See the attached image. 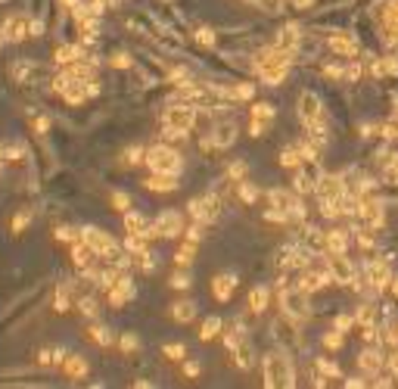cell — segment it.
Here are the masks:
<instances>
[{
  "label": "cell",
  "instance_id": "obj_56",
  "mask_svg": "<svg viewBox=\"0 0 398 389\" xmlns=\"http://www.w3.org/2000/svg\"><path fill=\"white\" fill-rule=\"evenodd\" d=\"M290 3H292V7H296V10H308L311 3H314V0H290Z\"/></svg>",
  "mask_w": 398,
  "mask_h": 389
},
{
  "label": "cell",
  "instance_id": "obj_22",
  "mask_svg": "<svg viewBox=\"0 0 398 389\" xmlns=\"http://www.w3.org/2000/svg\"><path fill=\"white\" fill-rule=\"evenodd\" d=\"M143 187L153 190V193H171V190H178V178L174 175H159V171H153V175L143 181Z\"/></svg>",
  "mask_w": 398,
  "mask_h": 389
},
{
  "label": "cell",
  "instance_id": "obj_29",
  "mask_svg": "<svg viewBox=\"0 0 398 389\" xmlns=\"http://www.w3.org/2000/svg\"><path fill=\"white\" fill-rule=\"evenodd\" d=\"M75 305H78V314H84L87 321H97V318H100V312H103L100 299H97V296H91V293L78 296V299H75Z\"/></svg>",
  "mask_w": 398,
  "mask_h": 389
},
{
  "label": "cell",
  "instance_id": "obj_1",
  "mask_svg": "<svg viewBox=\"0 0 398 389\" xmlns=\"http://www.w3.org/2000/svg\"><path fill=\"white\" fill-rule=\"evenodd\" d=\"M265 386H296V368L286 352L265 355Z\"/></svg>",
  "mask_w": 398,
  "mask_h": 389
},
{
  "label": "cell",
  "instance_id": "obj_41",
  "mask_svg": "<svg viewBox=\"0 0 398 389\" xmlns=\"http://www.w3.org/2000/svg\"><path fill=\"white\" fill-rule=\"evenodd\" d=\"M373 321H377V305H373V302H364V305L358 308V324H373Z\"/></svg>",
  "mask_w": 398,
  "mask_h": 389
},
{
  "label": "cell",
  "instance_id": "obj_11",
  "mask_svg": "<svg viewBox=\"0 0 398 389\" xmlns=\"http://www.w3.org/2000/svg\"><path fill=\"white\" fill-rule=\"evenodd\" d=\"M249 119H252L249 122V134H252V137H261V134L267 131V125L277 119V109H274L271 103L261 100V103H255V106L249 109Z\"/></svg>",
  "mask_w": 398,
  "mask_h": 389
},
{
  "label": "cell",
  "instance_id": "obj_26",
  "mask_svg": "<svg viewBox=\"0 0 398 389\" xmlns=\"http://www.w3.org/2000/svg\"><path fill=\"white\" fill-rule=\"evenodd\" d=\"M66 355H68L66 345H53V349L37 352V364H41V368H50V370H53V368H62Z\"/></svg>",
  "mask_w": 398,
  "mask_h": 389
},
{
  "label": "cell",
  "instance_id": "obj_25",
  "mask_svg": "<svg viewBox=\"0 0 398 389\" xmlns=\"http://www.w3.org/2000/svg\"><path fill=\"white\" fill-rule=\"evenodd\" d=\"M358 364H361V370H364V374H379V370H383V364H386V358H383V352H379V349H364L358 355Z\"/></svg>",
  "mask_w": 398,
  "mask_h": 389
},
{
  "label": "cell",
  "instance_id": "obj_37",
  "mask_svg": "<svg viewBox=\"0 0 398 389\" xmlns=\"http://www.w3.org/2000/svg\"><path fill=\"white\" fill-rule=\"evenodd\" d=\"M124 162H128V165H143V162H146V146L131 144L128 150H124Z\"/></svg>",
  "mask_w": 398,
  "mask_h": 389
},
{
  "label": "cell",
  "instance_id": "obj_4",
  "mask_svg": "<svg viewBox=\"0 0 398 389\" xmlns=\"http://www.w3.org/2000/svg\"><path fill=\"white\" fill-rule=\"evenodd\" d=\"M290 63H292V53L280 50L277 44L261 47V50H255V57H252V69L258 72V75H267V72H277V69H290Z\"/></svg>",
  "mask_w": 398,
  "mask_h": 389
},
{
  "label": "cell",
  "instance_id": "obj_20",
  "mask_svg": "<svg viewBox=\"0 0 398 389\" xmlns=\"http://www.w3.org/2000/svg\"><path fill=\"white\" fill-rule=\"evenodd\" d=\"M87 336H91V343L103 345V349H109V345L115 343V333H112V327L106 324V321H100V318L87 324Z\"/></svg>",
  "mask_w": 398,
  "mask_h": 389
},
{
  "label": "cell",
  "instance_id": "obj_2",
  "mask_svg": "<svg viewBox=\"0 0 398 389\" xmlns=\"http://www.w3.org/2000/svg\"><path fill=\"white\" fill-rule=\"evenodd\" d=\"M146 165L149 171H159V175H174L178 178L184 171V159L174 146L168 144H155V146H146Z\"/></svg>",
  "mask_w": 398,
  "mask_h": 389
},
{
  "label": "cell",
  "instance_id": "obj_23",
  "mask_svg": "<svg viewBox=\"0 0 398 389\" xmlns=\"http://www.w3.org/2000/svg\"><path fill=\"white\" fill-rule=\"evenodd\" d=\"M75 287H78V283L75 281H62L59 287H56V296H53V312H68V308L75 305L72 302V293H75Z\"/></svg>",
  "mask_w": 398,
  "mask_h": 389
},
{
  "label": "cell",
  "instance_id": "obj_3",
  "mask_svg": "<svg viewBox=\"0 0 398 389\" xmlns=\"http://www.w3.org/2000/svg\"><path fill=\"white\" fill-rule=\"evenodd\" d=\"M221 209H224L221 193H218V190H209L205 196H196V200H190L187 212H190V218L199 221V225H211V221H218Z\"/></svg>",
  "mask_w": 398,
  "mask_h": 389
},
{
  "label": "cell",
  "instance_id": "obj_60",
  "mask_svg": "<svg viewBox=\"0 0 398 389\" xmlns=\"http://www.w3.org/2000/svg\"><path fill=\"white\" fill-rule=\"evenodd\" d=\"M0 169H3V150H0Z\"/></svg>",
  "mask_w": 398,
  "mask_h": 389
},
{
  "label": "cell",
  "instance_id": "obj_38",
  "mask_svg": "<svg viewBox=\"0 0 398 389\" xmlns=\"http://www.w3.org/2000/svg\"><path fill=\"white\" fill-rule=\"evenodd\" d=\"M53 237L59 240V243H68V246H72V243H78V240H81V231H75V227H68V225H59V227L53 231Z\"/></svg>",
  "mask_w": 398,
  "mask_h": 389
},
{
  "label": "cell",
  "instance_id": "obj_9",
  "mask_svg": "<svg viewBox=\"0 0 398 389\" xmlns=\"http://www.w3.org/2000/svg\"><path fill=\"white\" fill-rule=\"evenodd\" d=\"M153 225H155V231H159V237H165V240L184 237V231H187L184 215L174 212V209H165V212H159V218H155Z\"/></svg>",
  "mask_w": 398,
  "mask_h": 389
},
{
  "label": "cell",
  "instance_id": "obj_48",
  "mask_svg": "<svg viewBox=\"0 0 398 389\" xmlns=\"http://www.w3.org/2000/svg\"><path fill=\"white\" fill-rule=\"evenodd\" d=\"M286 72H290V69L267 72V75H261V82H265V84H271V88H274V84H283V82H286Z\"/></svg>",
  "mask_w": 398,
  "mask_h": 389
},
{
  "label": "cell",
  "instance_id": "obj_51",
  "mask_svg": "<svg viewBox=\"0 0 398 389\" xmlns=\"http://www.w3.org/2000/svg\"><path fill=\"white\" fill-rule=\"evenodd\" d=\"M184 237H187V243H199V240H202V231H199V221H196V225L187 227Z\"/></svg>",
  "mask_w": 398,
  "mask_h": 389
},
{
  "label": "cell",
  "instance_id": "obj_12",
  "mask_svg": "<svg viewBox=\"0 0 398 389\" xmlns=\"http://www.w3.org/2000/svg\"><path fill=\"white\" fill-rule=\"evenodd\" d=\"M81 243H87L97 256H103V252H109L112 246H118V240H112L109 234L103 231V227H93V225H84L81 227Z\"/></svg>",
  "mask_w": 398,
  "mask_h": 389
},
{
  "label": "cell",
  "instance_id": "obj_39",
  "mask_svg": "<svg viewBox=\"0 0 398 389\" xmlns=\"http://www.w3.org/2000/svg\"><path fill=\"white\" fill-rule=\"evenodd\" d=\"M168 283H171V290H190L193 277H190V271H187V268H178V271L171 274V281H168Z\"/></svg>",
  "mask_w": 398,
  "mask_h": 389
},
{
  "label": "cell",
  "instance_id": "obj_46",
  "mask_svg": "<svg viewBox=\"0 0 398 389\" xmlns=\"http://www.w3.org/2000/svg\"><path fill=\"white\" fill-rule=\"evenodd\" d=\"M196 41H199V44H202V47H209V50H211V47H215V32H211V28H196Z\"/></svg>",
  "mask_w": 398,
  "mask_h": 389
},
{
  "label": "cell",
  "instance_id": "obj_7",
  "mask_svg": "<svg viewBox=\"0 0 398 389\" xmlns=\"http://www.w3.org/2000/svg\"><path fill=\"white\" fill-rule=\"evenodd\" d=\"M165 125L178 128V131H190L196 125V106L190 103H180V100H171L165 109Z\"/></svg>",
  "mask_w": 398,
  "mask_h": 389
},
{
  "label": "cell",
  "instance_id": "obj_57",
  "mask_svg": "<svg viewBox=\"0 0 398 389\" xmlns=\"http://www.w3.org/2000/svg\"><path fill=\"white\" fill-rule=\"evenodd\" d=\"M389 290H392V296H398V277H392V281H389Z\"/></svg>",
  "mask_w": 398,
  "mask_h": 389
},
{
  "label": "cell",
  "instance_id": "obj_36",
  "mask_svg": "<svg viewBox=\"0 0 398 389\" xmlns=\"http://www.w3.org/2000/svg\"><path fill=\"white\" fill-rule=\"evenodd\" d=\"M246 171H249V165L243 162V159H236V162L227 165V171H224V181H236V184H240L243 178H246Z\"/></svg>",
  "mask_w": 398,
  "mask_h": 389
},
{
  "label": "cell",
  "instance_id": "obj_14",
  "mask_svg": "<svg viewBox=\"0 0 398 389\" xmlns=\"http://www.w3.org/2000/svg\"><path fill=\"white\" fill-rule=\"evenodd\" d=\"M364 277L373 283L377 290H383V287H389V281H392V268H389V262L386 258H367L364 262Z\"/></svg>",
  "mask_w": 398,
  "mask_h": 389
},
{
  "label": "cell",
  "instance_id": "obj_19",
  "mask_svg": "<svg viewBox=\"0 0 398 389\" xmlns=\"http://www.w3.org/2000/svg\"><path fill=\"white\" fill-rule=\"evenodd\" d=\"M87 358L81 355V352H68L66 361H62V374L68 377V380H84L87 377Z\"/></svg>",
  "mask_w": 398,
  "mask_h": 389
},
{
  "label": "cell",
  "instance_id": "obj_35",
  "mask_svg": "<svg viewBox=\"0 0 398 389\" xmlns=\"http://www.w3.org/2000/svg\"><path fill=\"white\" fill-rule=\"evenodd\" d=\"M193 258H196V243H184L174 252V265H178V268H190Z\"/></svg>",
  "mask_w": 398,
  "mask_h": 389
},
{
  "label": "cell",
  "instance_id": "obj_52",
  "mask_svg": "<svg viewBox=\"0 0 398 389\" xmlns=\"http://www.w3.org/2000/svg\"><path fill=\"white\" fill-rule=\"evenodd\" d=\"M28 35H31V38H41V35H44V22L41 19H28Z\"/></svg>",
  "mask_w": 398,
  "mask_h": 389
},
{
  "label": "cell",
  "instance_id": "obj_13",
  "mask_svg": "<svg viewBox=\"0 0 398 389\" xmlns=\"http://www.w3.org/2000/svg\"><path fill=\"white\" fill-rule=\"evenodd\" d=\"M327 47H330V53H336V57H348V59H354V57H358V50H361L358 38H354L352 32H336V35H330V38H327Z\"/></svg>",
  "mask_w": 398,
  "mask_h": 389
},
{
  "label": "cell",
  "instance_id": "obj_44",
  "mask_svg": "<svg viewBox=\"0 0 398 389\" xmlns=\"http://www.w3.org/2000/svg\"><path fill=\"white\" fill-rule=\"evenodd\" d=\"M134 262L140 265V271H146V274H153V271H155V258H153V252H149V249L140 252V256H137Z\"/></svg>",
  "mask_w": 398,
  "mask_h": 389
},
{
  "label": "cell",
  "instance_id": "obj_31",
  "mask_svg": "<svg viewBox=\"0 0 398 389\" xmlns=\"http://www.w3.org/2000/svg\"><path fill=\"white\" fill-rule=\"evenodd\" d=\"M221 330H224V318L209 314V318L202 321V327H199V339H202V343H209V339H215Z\"/></svg>",
  "mask_w": 398,
  "mask_h": 389
},
{
  "label": "cell",
  "instance_id": "obj_43",
  "mask_svg": "<svg viewBox=\"0 0 398 389\" xmlns=\"http://www.w3.org/2000/svg\"><path fill=\"white\" fill-rule=\"evenodd\" d=\"M28 225H31V212L22 209V212H16V218H12V234H22Z\"/></svg>",
  "mask_w": 398,
  "mask_h": 389
},
{
  "label": "cell",
  "instance_id": "obj_5",
  "mask_svg": "<svg viewBox=\"0 0 398 389\" xmlns=\"http://www.w3.org/2000/svg\"><path fill=\"white\" fill-rule=\"evenodd\" d=\"M308 296L311 293H305L302 287H286L283 293H280V308H283V314L286 318H292V321H305L311 314V302H308Z\"/></svg>",
  "mask_w": 398,
  "mask_h": 389
},
{
  "label": "cell",
  "instance_id": "obj_6",
  "mask_svg": "<svg viewBox=\"0 0 398 389\" xmlns=\"http://www.w3.org/2000/svg\"><path fill=\"white\" fill-rule=\"evenodd\" d=\"M296 113L298 119H302L305 128L317 125V122H323V106H321V97L314 94V91H302L296 100Z\"/></svg>",
  "mask_w": 398,
  "mask_h": 389
},
{
  "label": "cell",
  "instance_id": "obj_28",
  "mask_svg": "<svg viewBox=\"0 0 398 389\" xmlns=\"http://www.w3.org/2000/svg\"><path fill=\"white\" fill-rule=\"evenodd\" d=\"M196 312H199V305L193 299H180V302H174L168 314H171L174 321H180V324H190V321L196 318Z\"/></svg>",
  "mask_w": 398,
  "mask_h": 389
},
{
  "label": "cell",
  "instance_id": "obj_47",
  "mask_svg": "<svg viewBox=\"0 0 398 389\" xmlns=\"http://www.w3.org/2000/svg\"><path fill=\"white\" fill-rule=\"evenodd\" d=\"M354 321H358V318H352V314H336L333 327H336V330H342V333H348L354 327Z\"/></svg>",
  "mask_w": 398,
  "mask_h": 389
},
{
  "label": "cell",
  "instance_id": "obj_15",
  "mask_svg": "<svg viewBox=\"0 0 398 389\" xmlns=\"http://www.w3.org/2000/svg\"><path fill=\"white\" fill-rule=\"evenodd\" d=\"M3 35H6V44H19V41H25V35H28V16L10 13L3 19Z\"/></svg>",
  "mask_w": 398,
  "mask_h": 389
},
{
  "label": "cell",
  "instance_id": "obj_40",
  "mask_svg": "<svg viewBox=\"0 0 398 389\" xmlns=\"http://www.w3.org/2000/svg\"><path fill=\"white\" fill-rule=\"evenodd\" d=\"M109 202H112L115 212H128V209H131V193H124V190H112Z\"/></svg>",
  "mask_w": 398,
  "mask_h": 389
},
{
  "label": "cell",
  "instance_id": "obj_54",
  "mask_svg": "<svg viewBox=\"0 0 398 389\" xmlns=\"http://www.w3.org/2000/svg\"><path fill=\"white\" fill-rule=\"evenodd\" d=\"M35 131H37V134H47V131H50V119H47V115L35 119Z\"/></svg>",
  "mask_w": 398,
  "mask_h": 389
},
{
  "label": "cell",
  "instance_id": "obj_21",
  "mask_svg": "<svg viewBox=\"0 0 398 389\" xmlns=\"http://www.w3.org/2000/svg\"><path fill=\"white\" fill-rule=\"evenodd\" d=\"M234 287H236V274H215V281H211V296H215L218 302H230V296H234Z\"/></svg>",
  "mask_w": 398,
  "mask_h": 389
},
{
  "label": "cell",
  "instance_id": "obj_16",
  "mask_svg": "<svg viewBox=\"0 0 398 389\" xmlns=\"http://www.w3.org/2000/svg\"><path fill=\"white\" fill-rule=\"evenodd\" d=\"M358 218L364 221V225L379 227V225H383V218H386V206H383L379 200H370V196H361V212H358Z\"/></svg>",
  "mask_w": 398,
  "mask_h": 389
},
{
  "label": "cell",
  "instance_id": "obj_30",
  "mask_svg": "<svg viewBox=\"0 0 398 389\" xmlns=\"http://www.w3.org/2000/svg\"><path fill=\"white\" fill-rule=\"evenodd\" d=\"M230 352H234V361L240 370H249L252 368V345H249V339H240V343L230 345Z\"/></svg>",
  "mask_w": 398,
  "mask_h": 389
},
{
  "label": "cell",
  "instance_id": "obj_32",
  "mask_svg": "<svg viewBox=\"0 0 398 389\" xmlns=\"http://www.w3.org/2000/svg\"><path fill=\"white\" fill-rule=\"evenodd\" d=\"M302 162H305V156H302V150H298V144L283 146V153H280V165H283V169H292V171H296Z\"/></svg>",
  "mask_w": 398,
  "mask_h": 389
},
{
  "label": "cell",
  "instance_id": "obj_50",
  "mask_svg": "<svg viewBox=\"0 0 398 389\" xmlns=\"http://www.w3.org/2000/svg\"><path fill=\"white\" fill-rule=\"evenodd\" d=\"M109 66H115V69H131V57L128 53H112Z\"/></svg>",
  "mask_w": 398,
  "mask_h": 389
},
{
  "label": "cell",
  "instance_id": "obj_24",
  "mask_svg": "<svg viewBox=\"0 0 398 389\" xmlns=\"http://www.w3.org/2000/svg\"><path fill=\"white\" fill-rule=\"evenodd\" d=\"M267 302H271V290L265 287V283H258V287H252L249 290V296H246V305H249V312H255V314H261L267 308Z\"/></svg>",
  "mask_w": 398,
  "mask_h": 389
},
{
  "label": "cell",
  "instance_id": "obj_61",
  "mask_svg": "<svg viewBox=\"0 0 398 389\" xmlns=\"http://www.w3.org/2000/svg\"><path fill=\"white\" fill-rule=\"evenodd\" d=\"M395 115H398V97H395Z\"/></svg>",
  "mask_w": 398,
  "mask_h": 389
},
{
  "label": "cell",
  "instance_id": "obj_34",
  "mask_svg": "<svg viewBox=\"0 0 398 389\" xmlns=\"http://www.w3.org/2000/svg\"><path fill=\"white\" fill-rule=\"evenodd\" d=\"M118 349H122L124 355H137V352H140V336L131 333V330H124L122 336H118Z\"/></svg>",
  "mask_w": 398,
  "mask_h": 389
},
{
  "label": "cell",
  "instance_id": "obj_27",
  "mask_svg": "<svg viewBox=\"0 0 398 389\" xmlns=\"http://www.w3.org/2000/svg\"><path fill=\"white\" fill-rule=\"evenodd\" d=\"M87 57V50L81 44H59L56 47V63L59 66H72V63H78V59H84Z\"/></svg>",
  "mask_w": 398,
  "mask_h": 389
},
{
  "label": "cell",
  "instance_id": "obj_8",
  "mask_svg": "<svg viewBox=\"0 0 398 389\" xmlns=\"http://www.w3.org/2000/svg\"><path fill=\"white\" fill-rule=\"evenodd\" d=\"M323 262H327V271H330V277H333L336 283H348V287H352L354 268H352V262H348L345 252H323Z\"/></svg>",
  "mask_w": 398,
  "mask_h": 389
},
{
  "label": "cell",
  "instance_id": "obj_42",
  "mask_svg": "<svg viewBox=\"0 0 398 389\" xmlns=\"http://www.w3.org/2000/svg\"><path fill=\"white\" fill-rule=\"evenodd\" d=\"M240 200L252 206V202L258 200V187H255V184H249V181H240Z\"/></svg>",
  "mask_w": 398,
  "mask_h": 389
},
{
  "label": "cell",
  "instance_id": "obj_59",
  "mask_svg": "<svg viewBox=\"0 0 398 389\" xmlns=\"http://www.w3.org/2000/svg\"><path fill=\"white\" fill-rule=\"evenodd\" d=\"M6 44V35H3V26H0V47Z\"/></svg>",
  "mask_w": 398,
  "mask_h": 389
},
{
  "label": "cell",
  "instance_id": "obj_10",
  "mask_svg": "<svg viewBox=\"0 0 398 389\" xmlns=\"http://www.w3.org/2000/svg\"><path fill=\"white\" fill-rule=\"evenodd\" d=\"M314 193L321 202H342L345 200V181H342V175H323L317 181Z\"/></svg>",
  "mask_w": 398,
  "mask_h": 389
},
{
  "label": "cell",
  "instance_id": "obj_58",
  "mask_svg": "<svg viewBox=\"0 0 398 389\" xmlns=\"http://www.w3.org/2000/svg\"><path fill=\"white\" fill-rule=\"evenodd\" d=\"M59 3H62V7H68V10H72V7H78L81 0H59Z\"/></svg>",
  "mask_w": 398,
  "mask_h": 389
},
{
  "label": "cell",
  "instance_id": "obj_55",
  "mask_svg": "<svg viewBox=\"0 0 398 389\" xmlns=\"http://www.w3.org/2000/svg\"><path fill=\"white\" fill-rule=\"evenodd\" d=\"M199 370H202V368H199L196 361H187V364H184V374H187V377H199Z\"/></svg>",
  "mask_w": 398,
  "mask_h": 389
},
{
  "label": "cell",
  "instance_id": "obj_17",
  "mask_svg": "<svg viewBox=\"0 0 398 389\" xmlns=\"http://www.w3.org/2000/svg\"><path fill=\"white\" fill-rule=\"evenodd\" d=\"M209 137H211V144H215L218 150H227V146L236 140V125L234 122H215L211 131H209Z\"/></svg>",
  "mask_w": 398,
  "mask_h": 389
},
{
  "label": "cell",
  "instance_id": "obj_18",
  "mask_svg": "<svg viewBox=\"0 0 398 389\" xmlns=\"http://www.w3.org/2000/svg\"><path fill=\"white\" fill-rule=\"evenodd\" d=\"M274 44H277L280 50L296 53V50H298V44H302V28H298L296 22H286V26L280 28V35H277V41H274Z\"/></svg>",
  "mask_w": 398,
  "mask_h": 389
},
{
  "label": "cell",
  "instance_id": "obj_45",
  "mask_svg": "<svg viewBox=\"0 0 398 389\" xmlns=\"http://www.w3.org/2000/svg\"><path fill=\"white\" fill-rule=\"evenodd\" d=\"M162 352H165V358H171V361H180V358L187 355V349L180 343H168V345H162Z\"/></svg>",
  "mask_w": 398,
  "mask_h": 389
},
{
  "label": "cell",
  "instance_id": "obj_33",
  "mask_svg": "<svg viewBox=\"0 0 398 389\" xmlns=\"http://www.w3.org/2000/svg\"><path fill=\"white\" fill-rule=\"evenodd\" d=\"M323 252H348V234L345 231H327V246Z\"/></svg>",
  "mask_w": 398,
  "mask_h": 389
},
{
  "label": "cell",
  "instance_id": "obj_49",
  "mask_svg": "<svg viewBox=\"0 0 398 389\" xmlns=\"http://www.w3.org/2000/svg\"><path fill=\"white\" fill-rule=\"evenodd\" d=\"M342 336H345V333H342V330L327 333V336H323V345H327V349H339V345H342Z\"/></svg>",
  "mask_w": 398,
  "mask_h": 389
},
{
  "label": "cell",
  "instance_id": "obj_53",
  "mask_svg": "<svg viewBox=\"0 0 398 389\" xmlns=\"http://www.w3.org/2000/svg\"><path fill=\"white\" fill-rule=\"evenodd\" d=\"M386 361H389V370H392V374L398 377V345H392V352H389V358H386Z\"/></svg>",
  "mask_w": 398,
  "mask_h": 389
}]
</instances>
